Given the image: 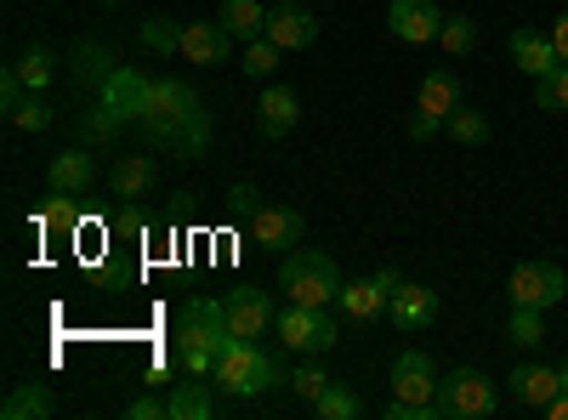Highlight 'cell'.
<instances>
[{
	"label": "cell",
	"instance_id": "26",
	"mask_svg": "<svg viewBox=\"0 0 568 420\" xmlns=\"http://www.w3.org/2000/svg\"><path fill=\"white\" fill-rule=\"evenodd\" d=\"M114 69H120V63H114L109 45H98V40H80V45H74V85L103 91V80H109Z\"/></svg>",
	"mask_w": 568,
	"mask_h": 420
},
{
	"label": "cell",
	"instance_id": "4",
	"mask_svg": "<svg viewBox=\"0 0 568 420\" xmlns=\"http://www.w3.org/2000/svg\"><path fill=\"white\" fill-rule=\"evenodd\" d=\"M438 363L426 358L420 347L398 352L393 363V403H387V420H438Z\"/></svg>",
	"mask_w": 568,
	"mask_h": 420
},
{
	"label": "cell",
	"instance_id": "11",
	"mask_svg": "<svg viewBox=\"0 0 568 420\" xmlns=\"http://www.w3.org/2000/svg\"><path fill=\"white\" fill-rule=\"evenodd\" d=\"M222 324H227V336L256 341L262 330H273V324H278V307H273L267 290H227L222 296Z\"/></svg>",
	"mask_w": 568,
	"mask_h": 420
},
{
	"label": "cell",
	"instance_id": "45",
	"mask_svg": "<svg viewBox=\"0 0 568 420\" xmlns=\"http://www.w3.org/2000/svg\"><path fill=\"white\" fill-rule=\"evenodd\" d=\"M557 376H562V392H568V358H562V363H557Z\"/></svg>",
	"mask_w": 568,
	"mask_h": 420
},
{
	"label": "cell",
	"instance_id": "16",
	"mask_svg": "<svg viewBox=\"0 0 568 420\" xmlns=\"http://www.w3.org/2000/svg\"><path fill=\"white\" fill-rule=\"evenodd\" d=\"M460 109V74L455 69H433L415 91V114L433 120V125H449V114Z\"/></svg>",
	"mask_w": 568,
	"mask_h": 420
},
{
	"label": "cell",
	"instance_id": "31",
	"mask_svg": "<svg viewBox=\"0 0 568 420\" xmlns=\"http://www.w3.org/2000/svg\"><path fill=\"white\" fill-rule=\"evenodd\" d=\"M80 194H52V199H45V211L34 216V227L40 233H74L80 227V205H74Z\"/></svg>",
	"mask_w": 568,
	"mask_h": 420
},
{
	"label": "cell",
	"instance_id": "41",
	"mask_svg": "<svg viewBox=\"0 0 568 420\" xmlns=\"http://www.w3.org/2000/svg\"><path fill=\"white\" fill-rule=\"evenodd\" d=\"M114 233H120V239H136V233H142V211H136V199H120V211H114Z\"/></svg>",
	"mask_w": 568,
	"mask_h": 420
},
{
	"label": "cell",
	"instance_id": "35",
	"mask_svg": "<svg viewBox=\"0 0 568 420\" xmlns=\"http://www.w3.org/2000/svg\"><path fill=\"white\" fill-rule=\"evenodd\" d=\"M535 103L551 114H568V63H557L546 80H535Z\"/></svg>",
	"mask_w": 568,
	"mask_h": 420
},
{
	"label": "cell",
	"instance_id": "24",
	"mask_svg": "<svg viewBox=\"0 0 568 420\" xmlns=\"http://www.w3.org/2000/svg\"><path fill=\"white\" fill-rule=\"evenodd\" d=\"M45 414H58V398L45 392L40 381H23L7 392V403H0V420H45Z\"/></svg>",
	"mask_w": 568,
	"mask_h": 420
},
{
	"label": "cell",
	"instance_id": "3",
	"mask_svg": "<svg viewBox=\"0 0 568 420\" xmlns=\"http://www.w3.org/2000/svg\"><path fill=\"white\" fill-rule=\"evenodd\" d=\"M278 381H291V376H284L278 358L262 341H245V336L222 341V352H216V392H227V398H262Z\"/></svg>",
	"mask_w": 568,
	"mask_h": 420
},
{
	"label": "cell",
	"instance_id": "37",
	"mask_svg": "<svg viewBox=\"0 0 568 420\" xmlns=\"http://www.w3.org/2000/svg\"><path fill=\"white\" fill-rule=\"evenodd\" d=\"M278 58H284V45H273V40L262 34V40H245V63H240V69H245L251 80H262V74L278 69Z\"/></svg>",
	"mask_w": 568,
	"mask_h": 420
},
{
	"label": "cell",
	"instance_id": "39",
	"mask_svg": "<svg viewBox=\"0 0 568 420\" xmlns=\"http://www.w3.org/2000/svg\"><path fill=\"white\" fill-rule=\"evenodd\" d=\"M227 211L240 216V222H256V211H262V194H256V182H233V188H227Z\"/></svg>",
	"mask_w": 568,
	"mask_h": 420
},
{
	"label": "cell",
	"instance_id": "44",
	"mask_svg": "<svg viewBox=\"0 0 568 420\" xmlns=\"http://www.w3.org/2000/svg\"><path fill=\"white\" fill-rule=\"evenodd\" d=\"M540 414H551V420H568V392H557V398H551Z\"/></svg>",
	"mask_w": 568,
	"mask_h": 420
},
{
	"label": "cell",
	"instance_id": "12",
	"mask_svg": "<svg viewBox=\"0 0 568 420\" xmlns=\"http://www.w3.org/2000/svg\"><path fill=\"white\" fill-rule=\"evenodd\" d=\"M387 29L404 45H433L444 34V7H438V0H393Z\"/></svg>",
	"mask_w": 568,
	"mask_h": 420
},
{
	"label": "cell",
	"instance_id": "7",
	"mask_svg": "<svg viewBox=\"0 0 568 420\" xmlns=\"http://www.w3.org/2000/svg\"><path fill=\"white\" fill-rule=\"evenodd\" d=\"M278 341L291 347V352H302V358H324L329 347H336V318H329L324 307H307V301H291L278 313Z\"/></svg>",
	"mask_w": 568,
	"mask_h": 420
},
{
	"label": "cell",
	"instance_id": "18",
	"mask_svg": "<svg viewBox=\"0 0 568 420\" xmlns=\"http://www.w3.org/2000/svg\"><path fill=\"white\" fill-rule=\"evenodd\" d=\"M506 52H511V63L524 69L529 80H546L562 58H557V45H551V34H535V29H511L506 34Z\"/></svg>",
	"mask_w": 568,
	"mask_h": 420
},
{
	"label": "cell",
	"instance_id": "30",
	"mask_svg": "<svg viewBox=\"0 0 568 420\" xmlns=\"http://www.w3.org/2000/svg\"><path fill=\"white\" fill-rule=\"evenodd\" d=\"M313 414H318V420H358V414H364V398H358L353 387H342V381H329V392L313 403Z\"/></svg>",
	"mask_w": 568,
	"mask_h": 420
},
{
	"label": "cell",
	"instance_id": "21",
	"mask_svg": "<svg viewBox=\"0 0 568 420\" xmlns=\"http://www.w3.org/2000/svg\"><path fill=\"white\" fill-rule=\"evenodd\" d=\"M154 182H160L154 154H120V160H114V171H109L114 199H142V194H154Z\"/></svg>",
	"mask_w": 568,
	"mask_h": 420
},
{
	"label": "cell",
	"instance_id": "32",
	"mask_svg": "<svg viewBox=\"0 0 568 420\" xmlns=\"http://www.w3.org/2000/svg\"><path fill=\"white\" fill-rule=\"evenodd\" d=\"M444 131L455 136L460 148H484V143H489V120H484V114H471V109H455Z\"/></svg>",
	"mask_w": 568,
	"mask_h": 420
},
{
	"label": "cell",
	"instance_id": "38",
	"mask_svg": "<svg viewBox=\"0 0 568 420\" xmlns=\"http://www.w3.org/2000/svg\"><path fill=\"white\" fill-rule=\"evenodd\" d=\"M7 120H12L18 131H45V125H52V103H45L40 91H29V98H23V103L7 114Z\"/></svg>",
	"mask_w": 568,
	"mask_h": 420
},
{
	"label": "cell",
	"instance_id": "42",
	"mask_svg": "<svg viewBox=\"0 0 568 420\" xmlns=\"http://www.w3.org/2000/svg\"><path fill=\"white\" fill-rule=\"evenodd\" d=\"M444 125H433V120H420V114H409V143H433Z\"/></svg>",
	"mask_w": 568,
	"mask_h": 420
},
{
	"label": "cell",
	"instance_id": "34",
	"mask_svg": "<svg viewBox=\"0 0 568 420\" xmlns=\"http://www.w3.org/2000/svg\"><path fill=\"white\" fill-rule=\"evenodd\" d=\"M80 131H85V143H98V148H114V136H120V120L98 103V109H80Z\"/></svg>",
	"mask_w": 568,
	"mask_h": 420
},
{
	"label": "cell",
	"instance_id": "5",
	"mask_svg": "<svg viewBox=\"0 0 568 420\" xmlns=\"http://www.w3.org/2000/svg\"><path fill=\"white\" fill-rule=\"evenodd\" d=\"M278 290L291 301H307V307H329L342 296V273L324 250H291L278 267Z\"/></svg>",
	"mask_w": 568,
	"mask_h": 420
},
{
	"label": "cell",
	"instance_id": "14",
	"mask_svg": "<svg viewBox=\"0 0 568 420\" xmlns=\"http://www.w3.org/2000/svg\"><path fill=\"white\" fill-rule=\"evenodd\" d=\"M267 40L284 45V52H307L318 40V18L296 7V0H278V7H267Z\"/></svg>",
	"mask_w": 568,
	"mask_h": 420
},
{
	"label": "cell",
	"instance_id": "10",
	"mask_svg": "<svg viewBox=\"0 0 568 420\" xmlns=\"http://www.w3.org/2000/svg\"><path fill=\"white\" fill-rule=\"evenodd\" d=\"M149 91H154V80L142 74V69H131V63H120L109 80H103V91H98V103L120 120V125H136L142 114H149Z\"/></svg>",
	"mask_w": 568,
	"mask_h": 420
},
{
	"label": "cell",
	"instance_id": "23",
	"mask_svg": "<svg viewBox=\"0 0 568 420\" xmlns=\"http://www.w3.org/2000/svg\"><path fill=\"white\" fill-rule=\"evenodd\" d=\"M216 381L211 376H187L182 387H171V420H211L216 414Z\"/></svg>",
	"mask_w": 568,
	"mask_h": 420
},
{
	"label": "cell",
	"instance_id": "22",
	"mask_svg": "<svg viewBox=\"0 0 568 420\" xmlns=\"http://www.w3.org/2000/svg\"><path fill=\"white\" fill-rule=\"evenodd\" d=\"M91 176H98V165H91L85 148H63L52 154V171H45V182H52V194H85Z\"/></svg>",
	"mask_w": 568,
	"mask_h": 420
},
{
	"label": "cell",
	"instance_id": "13",
	"mask_svg": "<svg viewBox=\"0 0 568 420\" xmlns=\"http://www.w3.org/2000/svg\"><path fill=\"white\" fill-rule=\"evenodd\" d=\"M251 239L262 250H296L307 239V216L296 205H262L256 222H251Z\"/></svg>",
	"mask_w": 568,
	"mask_h": 420
},
{
	"label": "cell",
	"instance_id": "8",
	"mask_svg": "<svg viewBox=\"0 0 568 420\" xmlns=\"http://www.w3.org/2000/svg\"><path fill=\"white\" fill-rule=\"evenodd\" d=\"M506 296H511V307H557L562 296H568V273L557 267V262H517L511 267V278H506Z\"/></svg>",
	"mask_w": 568,
	"mask_h": 420
},
{
	"label": "cell",
	"instance_id": "20",
	"mask_svg": "<svg viewBox=\"0 0 568 420\" xmlns=\"http://www.w3.org/2000/svg\"><path fill=\"white\" fill-rule=\"evenodd\" d=\"M296 120H302V98H296V91H291V85H267V91H262V103H256V125H262V136H291Z\"/></svg>",
	"mask_w": 568,
	"mask_h": 420
},
{
	"label": "cell",
	"instance_id": "6",
	"mask_svg": "<svg viewBox=\"0 0 568 420\" xmlns=\"http://www.w3.org/2000/svg\"><path fill=\"white\" fill-rule=\"evenodd\" d=\"M500 409V387L484 376V369H449L438 381V420H489Z\"/></svg>",
	"mask_w": 568,
	"mask_h": 420
},
{
	"label": "cell",
	"instance_id": "17",
	"mask_svg": "<svg viewBox=\"0 0 568 420\" xmlns=\"http://www.w3.org/2000/svg\"><path fill=\"white\" fill-rule=\"evenodd\" d=\"M393 324L404 336H420V330H433L438 324V290H426V285H398L393 290Z\"/></svg>",
	"mask_w": 568,
	"mask_h": 420
},
{
	"label": "cell",
	"instance_id": "28",
	"mask_svg": "<svg viewBox=\"0 0 568 420\" xmlns=\"http://www.w3.org/2000/svg\"><path fill=\"white\" fill-rule=\"evenodd\" d=\"M444 58H471L478 52V18H466V12H449L444 18Z\"/></svg>",
	"mask_w": 568,
	"mask_h": 420
},
{
	"label": "cell",
	"instance_id": "43",
	"mask_svg": "<svg viewBox=\"0 0 568 420\" xmlns=\"http://www.w3.org/2000/svg\"><path fill=\"white\" fill-rule=\"evenodd\" d=\"M551 45H557V58L568 63V12H562V18L551 23Z\"/></svg>",
	"mask_w": 568,
	"mask_h": 420
},
{
	"label": "cell",
	"instance_id": "9",
	"mask_svg": "<svg viewBox=\"0 0 568 420\" xmlns=\"http://www.w3.org/2000/svg\"><path fill=\"white\" fill-rule=\"evenodd\" d=\"M398 285H404V278H398L393 267H382V273H369V278H353V285H342L336 307H342V318L369 324V318H382V313L393 307V290H398Z\"/></svg>",
	"mask_w": 568,
	"mask_h": 420
},
{
	"label": "cell",
	"instance_id": "2",
	"mask_svg": "<svg viewBox=\"0 0 568 420\" xmlns=\"http://www.w3.org/2000/svg\"><path fill=\"white\" fill-rule=\"evenodd\" d=\"M227 341V324H222V301L194 296L176 313V330H171V358L182 376H216V352Z\"/></svg>",
	"mask_w": 568,
	"mask_h": 420
},
{
	"label": "cell",
	"instance_id": "15",
	"mask_svg": "<svg viewBox=\"0 0 568 420\" xmlns=\"http://www.w3.org/2000/svg\"><path fill=\"white\" fill-rule=\"evenodd\" d=\"M227 52H233V34L222 29V18H194V23H182V58H187V63L216 69V63H227Z\"/></svg>",
	"mask_w": 568,
	"mask_h": 420
},
{
	"label": "cell",
	"instance_id": "19",
	"mask_svg": "<svg viewBox=\"0 0 568 420\" xmlns=\"http://www.w3.org/2000/svg\"><path fill=\"white\" fill-rule=\"evenodd\" d=\"M506 392L524 403V409H546L562 392V376H557V369H546V363H517L511 376H506Z\"/></svg>",
	"mask_w": 568,
	"mask_h": 420
},
{
	"label": "cell",
	"instance_id": "27",
	"mask_svg": "<svg viewBox=\"0 0 568 420\" xmlns=\"http://www.w3.org/2000/svg\"><path fill=\"white\" fill-rule=\"evenodd\" d=\"M506 341H511L517 352H540V347H546V313H540V307H511Z\"/></svg>",
	"mask_w": 568,
	"mask_h": 420
},
{
	"label": "cell",
	"instance_id": "29",
	"mask_svg": "<svg viewBox=\"0 0 568 420\" xmlns=\"http://www.w3.org/2000/svg\"><path fill=\"white\" fill-rule=\"evenodd\" d=\"M12 69H18V80H23L29 91H45V85L58 80V58L45 52V45H29V52H23V58H18Z\"/></svg>",
	"mask_w": 568,
	"mask_h": 420
},
{
	"label": "cell",
	"instance_id": "33",
	"mask_svg": "<svg viewBox=\"0 0 568 420\" xmlns=\"http://www.w3.org/2000/svg\"><path fill=\"white\" fill-rule=\"evenodd\" d=\"M142 45H149V52H160V58L182 52V23H171V18H142Z\"/></svg>",
	"mask_w": 568,
	"mask_h": 420
},
{
	"label": "cell",
	"instance_id": "25",
	"mask_svg": "<svg viewBox=\"0 0 568 420\" xmlns=\"http://www.w3.org/2000/svg\"><path fill=\"white\" fill-rule=\"evenodd\" d=\"M222 29L233 34V40H262L267 34V7L262 0H222Z\"/></svg>",
	"mask_w": 568,
	"mask_h": 420
},
{
	"label": "cell",
	"instance_id": "1",
	"mask_svg": "<svg viewBox=\"0 0 568 420\" xmlns=\"http://www.w3.org/2000/svg\"><path fill=\"white\" fill-rule=\"evenodd\" d=\"M136 131L149 148H171L176 160H205V148H211V114L200 103V91L187 80H171V74L154 80L149 114L136 120Z\"/></svg>",
	"mask_w": 568,
	"mask_h": 420
},
{
	"label": "cell",
	"instance_id": "40",
	"mask_svg": "<svg viewBox=\"0 0 568 420\" xmlns=\"http://www.w3.org/2000/svg\"><path fill=\"white\" fill-rule=\"evenodd\" d=\"M125 420H171V398H136L125 403Z\"/></svg>",
	"mask_w": 568,
	"mask_h": 420
},
{
	"label": "cell",
	"instance_id": "36",
	"mask_svg": "<svg viewBox=\"0 0 568 420\" xmlns=\"http://www.w3.org/2000/svg\"><path fill=\"white\" fill-rule=\"evenodd\" d=\"M291 392H296L302 403H318V398L329 392V376L318 369V358H302V363H296V376H291Z\"/></svg>",
	"mask_w": 568,
	"mask_h": 420
}]
</instances>
